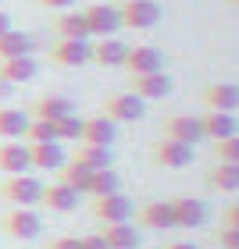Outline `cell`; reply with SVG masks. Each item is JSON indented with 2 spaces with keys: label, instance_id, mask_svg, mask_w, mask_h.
Masks as SVG:
<instances>
[{
  "label": "cell",
  "instance_id": "1",
  "mask_svg": "<svg viewBox=\"0 0 239 249\" xmlns=\"http://www.w3.org/2000/svg\"><path fill=\"white\" fill-rule=\"evenodd\" d=\"M43 196V182L36 175H7L0 182V199L11 203V207H36Z\"/></svg>",
  "mask_w": 239,
  "mask_h": 249
},
{
  "label": "cell",
  "instance_id": "2",
  "mask_svg": "<svg viewBox=\"0 0 239 249\" xmlns=\"http://www.w3.org/2000/svg\"><path fill=\"white\" fill-rule=\"evenodd\" d=\"M0 231H4L7 239L32 242V239H40L43 221H40V213L32 210V207H11L4 217H0Z\"/></svg>",
  "mask_w": 239,
  "mask_h": 249
},
{
  "label": "cell",
  "instance_id": "3",
  "mask_svg": "<svg viewBox=\"0 0 239 249\" xmlns=\"http://www.w3.org/2000/svg\"><path fill=\"white\" fill-rule=\"evenodd\" d=\"M89 213H93L100 224H125V221H132L136 203H132L129 196H121V192H111V196H93Z\"/></svg>",
  "mask_w": 239,
  "mask_h": 249
},
{
  "label": "cell",
  "instance_id": "4",
  "mask_svg": "<svg viewBox=\"0 0 239 249\" xmlns=\"http://www.w3.org/2000/svg\"><path fill=\"white\" fill-rule=\"evenodd\" d=\"M100 114L111 118L115 124H125V121H139L146 114V100H139L136 93H107L104 104H100Z\"/></svg>",
  "mask_w": 239,
  "mask_h": 249
},
{
  "label": "cell",
  "instance_id": "5",
  "mask_svg": "<svg viewBox=\"0 0 239 249\" xmlns=\"http://www.w3.org/2000/svg\"><path fill=\"white\" fill-rule=\"evenodd\" d=\"M121 15V29H136V32H146L161 21V4L157 0H125L118 7Z\"/></svg>",
  "mask_w": 239,
  "mask_h": 249
},
{
  "label": "cell",
  "instance_id": "6",
  "mask_svg": "<svg viewBox=\"0 0 239 249\" xmlns=\"http://www.w3.org/2000/svg\"><path fill=\"white\" fill-rule=\"evenodd\" d=\"M150 160L157 167H168V171H179V167L193 164V146L179 142V139H168V135H161L154 146H150Z\"/></svg>",
  "mask_w": 239,
  "mask_h": 249
},
{
  "label": "cell",
  "instance_id": "7",
  "mask_svg": "<svg viewBox=\"0 0 239 249\" xmlns=\"http://www.w3.org/2000/svg\"><path fill=\"white\" fill-rule=\"evenodd\" d=\"M125 71H129L132 78L136 75H150V71H164V53L150 47V43H136V47L125 50Z\"/></svg>",
  "mask_w": 239,
  "mask_h": 249
},
{
  "label": "cell",
  "instance_id": "8",
  "mask_svg": "<svg viewBox=\"0 0 239 249\" xmlns=\"http://www.w3.org/2000/svg\"><path fill=\"white\" fill-rule=\"evenodd\" d=\"M82 15H86L89 36H97V39H107V36H115L121 29V15H118L115 4H89Z\"/></svg>",
  "mask_w": 239,
  "mask_h": 249
},
{
  "label": "cell",
  "instance_id": "9",
  "mask_svg": "<svg viewBox=\"0 0 239 249\" xmlns=\"http://www.w3.org/2000/svg\"><path fill=\"white\" fill-rule=\"evenodd\" d=\"M168 203H172L175 228H203V224H207V203H203V199H197V196H175Z\"/></svg>",
  "mask_w": 239,
  "mask_h": 249
},
{
  "label": "cell",
  "instance_id": "10",
  "mask_svg": "<svg viewBox=\"0 0 239 249\" xmlns=\"http://www.w3.org/2000/svg\"><path fill=\"white\" fill-rule=\"evenodd\" d=\"M50 61L58 68H82V64H89V39H58L50 47Z\"/></svg>",
  "mask_w": 239,
  "mask_h": 249
},
{
  "label": "cell",
  "instance_id": "11",
  "mask_svg": "<svg viewBox=\"0 0 239 249\" xmlns=\"http://www.w3.org/2000/svg\"><path fill=\"white\" fill-rule=\"evenodd\" d=\"M29 118H36V121H61L68 114H75V104L68 96H58V93H47V96H40V100H32V107L25 110Z\"/></svg>",
  "mask_w": 239,
  "mask_h": 249
},
{
  "label": "cell",
  "instance_id": "12",
  "mask_svg": "<svg viewBox=\"0 0 239 249\" xmlns=\"http://www.w3.org/2000/svg\"><path fill=\"white\" fill-rule=\"evenodd\" d=\"M25 146H29V167H36V171H58L68 164L61 142H25Z\"/></svg>",
  "mask_w": 239,
  "mask_h": 249
},
{
  "label": "cell",
  "instance_id": "13",
  "mask_svg": "<svg viewBox=\"0 0 239 249\" xmlns=\"http://www.w3.org/2000/svg\"><path fill=\"white\" fill-rule=\"evenodd\" d=\"M136 224H139V228H157V231L175 228L172 203L168 199H150V203H143V207H136Z\"/></svg>",
  "mask_w": 239,
  "mask_h": 249
},
{
  "label": "cell",
  "instance_id": "14",
  "mask_svg": "<svg viewBox=\"0 0 239 249\" xmlns=\"http://www.w3.org/2000/svg\"><path fill=\"white\" fill-rule=\"evenodd\" d=\"M164 135H168V139L186 142V146H197L203 139L200 118H193V114H168L164 118Z\"/></svg>",
  "mask_w": 239,
  "mask_h": 249
},
{
  "label": "cell",
  "instance_id": "15",
  "mask_svg": "<svg viewBox=\"0 0 239 249\" xmlns=\"http://www.w3.org/2000/svg\"><path fill=\"white\" fill-rule=\"evenodd\" d=\"M172 89H175V82H172V75H164V71H150V75L132 78V93L139 100H164Z\"/></svg>",
  "mask_w": 239,
  "mask_h": 249
},
{
  "label": "cell",
  "instance_id": "16",
  "mask_svg": "<svg viewBox=\"0 0 239 249\" xmlns=\"http://www.w3.org/2000/svg\"><path fill=\"white\" fill-rule=\"evenodd\" d=\"M203 104H207V110L232 114V110H239V86L236 82H211L203 89Z\"/></svg>",
  "mask_w": 239,
  "mask_h": 249
},
{
  "label": "cell",
  "instance_id": "17",
  "mask_svg": "<svg viewBox=\"0 0 239 249\" xmlns=\"http://www.w3.org/2000/svg\"><path fill=\"white\" fill-rule=\"evenodd\" d=\"M79 142H93V146H115L118 142V124L104 118V114H97V118H86L82 121V139Z\"/></svg>",
  "mask_w": 239,
  "mask_h": 249
},
{
  "label": "cell",
  "instance_id": "18",
  "mask_svg": "<svg viewBox=\"0 0 239 249\" xmlns=\"http://www.w3.org/2000/svg\"><path fill=\"white\" fill-rule=\"evenodd\" d=\"M200 128H203V139L221 142V139H229V135H236V132H239V121H236V114H225V110H211V114H203V118H200Z\"/></svg>",
  "mask_w": 239,
  "mask_h": 249
},
{
  "label": "cell",
  "instance_id": "19",
  "mask_svg": "<svg viewBox=\"0 0 239 249\" xmlns=\"http://www.w3.org/2000/svg\"><path fill=\"white\" fill-rule=\"evenodd\" d=\"M125 43H118L115 36H107V39H97V43H89V61L93 64H104V68H121L125 64Z\"/></svg>",
  "mask_w": 239,
  "mask_h": 249
},
{
  "label": "cell",
  "instance_id": "20",
  "mask_svg": "<svg viewBox=\"0 0 239 249\" xmlns=\"http://www.w3.org/2000/svg\"><path fill=\"white\" fill-rule=\"evenodd\" d=\"M40 203H43L47 210H54V213H72V210L79 207V192L68 189V185H61V182H54V185H43Z\"/></svg>",
  "mask_w": 239,
  "mask_h": 249
},
{
  "label": "cell",
  "instance_id": "21",
  "mask_svg": "<svg viewBox=\"0 0 239 249\" xmlns=\"http://www.w3.org/2000/svg\"><path fill=\"white\" fill-rule=\"evenodd\" d=\"M36 50V39L29 32H18V29H7L0 36V61H11V57H32Z\"/></svg>",
  "mask_w": 239,
  "mask_h": 249
},
{
  "label": "cell",
  "instance_id": "22",
  "mask_svg": "<svg viewBox=\"0 0 239 249\" xmlns=\"http://www.w3.org/2000/svg\"><path fill=\"white\" fill-rule=\"evenodd\" d=\"M0 171L4 175H25L29 171V146L25 142H0Z\"/></svg>",
  "mask_w": 239,
  "mask_h": 249
},
{
  "label": "cell",
  "instance_id": "23",
  "mask_svg": "<svg viewBox=\"0 0 239 249\" xmlns=\"http://www.w3.org/2000/svg\"><path fill=\"white\" fill-rule=\"evenodd\" d=\"M40 75V61L36 57H11V61H0V78H7L11 86H21L29 78Z\"/></svg>",
  "mask_w": 239,
  "mask_h": 249
},
{
  "label": "cell",
  "instance_id": "24",
  "mask_svg": "<svg viewBox=\"0 0 239 249\" xmlns=\"http://www.w3.org/2000/svg\"><path fill=\"white\" fill-rule=\"evenodd\" d=\"M72 160L75 164H82L89 167V171H100V167H111V146H93V142H79L75 146V153H72Z\"/></svg>",
  "mask_w": 239,
  "mask_h": 249
},
{
  "label": "cell",
  "instance_id": "25",
  "mask_svg": "<svg viewBox=\"0 0 239 249\" xmlns=\"http://www.w3.org/2000/svg\"><path fill=\"white\" fill-rule=\"evenodd\" d=\"M54 32H58L61 39H89L86 15L82 11H61L58 21H54Z\"/></svg>",
  "mask_w": 239,
  "mask_h": 249
},
{
  "label": "cell",
  "instance_id": "26",
  "mask_svg": "<svg viewBox=\"0 0 239 249\" xmlns=\"http://www.w3.org/2000/svg\"><path fill=\"white\" fill-rule=\"evenodd\" d=\"M207 185L214 192H239V164H214L207 171Z\"/></svg>",
  "mask_w": 239,
  "mask_h": 249
},
{
  "label": "cell",
  "instance_id": "27",
  "mask_svg": "<svg viewBox=\"0 0 239 249\" xmlns=\"http://www.w3.org/2000/svg\"><path fill=\"white\" fill-rule=\"evenodd\" d=\"M100 235H104V242L111 249H136V246H139V231H136L129 221H125V224H104Z\"/></svg>",
  "mask_w": 239,
  "mask_h": 249
},
{
  "label": "cell",
  "instance_id": "28",
  "mask_svg": "<svg viewBox=\"0 0 239 249\" xmlns=\"http://www.w3.org/2000/svg\"><path fill=\"white\" fill-rule=\"evenodd\" d=\"M29 128V114L15 107H0V139H21Z\"/></svg>",
  "mask_w": 239,
  "mask_h": 249
},
{
  "label": "cell",
  "instance_id": "29",
  "mask_svg": "<svg viewBox=\"0 0 239 249\" xmlns=\"http://www.w3.org/2000/svg\"><path fill=\"white\" fill-rule=\"evenodd\" d=\"M89 167H82V164H75V160H68L64 167H58V182L61 185H68V189H75L79 196H82V192L89 189Z\"/></svg>",
  "mask_w": 239,
  "mask_h": 249
},
{
  "label": "cell",
  "instance_id": "30",
  "mask_svg": "<svg viewBox=\"0 0 239 249\" xmlns=\"http://www.w3.org/2000/svg\"><path fill=\"white\" fill-rule=\"evenodd\" d=\"M121 185V178L115 167H100V171L89 175V189H86V196H111V192H118Z\"/></svg>",
  "mask_w": 239,
  "mask_h": 249
},
{
  "label": "cell",
  "instance_id": "31",
  "mask_svg": "<svg viewBox=\"0 0 239 249\" xmlns=\"http://www.w3.org/2000/svg\"><path fill=\"white\" fill-rule=\"evenodd\" d=\"M54 132H58V142H79L82 139V118L68 114L61 121H54Z\"/></svg>",
  "mask_w": 239,
  "mask_h": 249
},
{
  "label": "cell",
  "instance_id": "32",
  "mask_svg": "<svg viewBox=\"0 0 239 249\" xmlns=\"http://www.w3.org/2000/svg\"><path fill=\"white\" fill-rule=\"evenodd\" d=\"M21 139H25V142H58L54 121H36V118H29V128H25Z\"/></svg>",
  "mask_w": 239,
  "mask_h": 249
},
{
  "label": "cell",
  "instance_id": "33",
  "mask_svg": "<svg viewBox=\"0 0 239 249\" xmlns=\"http://www.w3.org/2000/svg\"><path fill=\"white\" fill-rule=\"evenodd\" d=\"M214 157L221 164H239V132L229 135V139H221V142H214Z\"/></svg>",
  "mask_w": 239,
  "mask_h": 249
},
{
  "label": "cell",
  "instance_id": "34",
  "mask_svg": "<svg viewBox=\"0 0 239 249\" xmlns=\"http://www.w3.org/2000/svg\"><path fill=\"white\" fill-rule=\"evenodd\" d=\"M218 246H221V249H239V228H225V224H221Z\"/></svg>",
  "mask_w": 239,
  "mask_h": 249
},
{
  "label": "cell",
  "instance_id": "35",
  "mask_svg": "<svg viewBox=\"0 0 239 249\" xmlns=\"http://www.w3.org/2000/svg\"><path fill=\"white\" fill-rule=\"evenodd\" d=\"M221 224L225 228H239V203H229V207L221 210Z\"/></svg>",
  "mask_w": 239,
  "mask_h": 249
},
{
  "label": "cell",
  "instance_id": "36",
  "mask_svg": "<svg viewBox=\"0 0 239 249\" xmlns=\"http://www.w3.org/2000/svg\"><path fill=\"white\" fill-rule=\"evenodd\" d=\"M79 249H111L107 242H104V235H82V239H79Z\"/></svg>",
  "mask_w": 239,
  "mask_h": 249
},
{
  "label": "cell",
  "instance_id": "37",
  "mask_svg": "<svg viewBox=\"0 0 239 249\" xmlns=\"http://www.w3.org/2000/svg\"><path fill=\"white\" fill-rule=\"evenodd\" d=\"M47 249H79V239L75 235H58V239H50Z\"/></svg>",
  "mask_w": 239,
  "mask_h": 249
},
{
  "label": "cell",
  "instance_id": "38",
  "mask_svg": "<svg viewBox=\"0 0 239 249\" xmlns=\"http://www.w3.org/2000/svg\"><path fill=\"white\" fill-rule=\"evenodd\" d=\"M40 7H50V11H72L75 0H36Z\"/></svg>",
  "mask_w": 239,
  "mask_h": 249
},
{
  "label": "cell",
  "instance_id": "39",
  "mask_svg": "<svg viewBox=\"0 0 239 249\" xmlns=\"http://www.w3.org/2000/svg\"><path fill=\"white\" fill-rule=\"evenodd\" d=\"M11 93H15V86H11V82H7V78H0V100H7Z\"/></svg>",
  "mask_w": 239,
  "mask_h": 249
},
{
  "label": "cell",
  "instance_id": "40",
  "mask_svg": "<svg viewBox=\"0 0 239 249\" xmlns=\"http://www.w3.org/2000/svg\"><path fill=\"white\" fill-rule=\"evenodd\" d=\"M161 249H197L193 242H168V246H161Z\"/></svg>",
  "mask_w": 239,
  "mask_h": 249
},
{
  "label": "cell",
  "instance_id": "41",
  "mask_svg": "<svg viewBox=\"0 0 239 249\" xmlns=\"http://www.w3.org/2000/svg\"><path fill=\"white\" fill-rule=\"evenodd\" d=\"M7 29H11V18L4 15V11H0V36H4V32H7Z\"/></svg>",
  "mask_w": 239,
  "mask_h": 249
},
{
  "label": "cell",
  "instance_id": "42",
  "mask_svg": "<svg viewBox=\"0 0 239 249\" xmlns=\"http://www.w3.org/2000/svg\"><path fill=\"white\" fill-rule=\"evenodd\" d=\"M229 4H232V7H239V0H229Z\"/></svg>",
  "mask_w": 239,
  "mask_h": 249
}]
</instances>
